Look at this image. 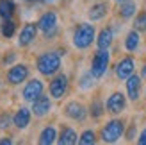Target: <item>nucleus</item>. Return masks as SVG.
I'll use <instances>...</instances> for the list:
<instances>
[{"instance_id": "30", "label": "nucleus", "mask_w": 146, "mask_h": 145, "mask_svg": "<svg viewBox=\"0 0 146 145\" xmlns=\"http://www.w3.org/2000/svg\"><path fill=\"white\" fill-rule=\"evenodd\" d=\"M13 140H11V136H7V138H2L0 140V145H11Z\"/></svg>"}, {"instance_id": "8", "label": "nucleus", "mask_w": 146, "mask_h": 145, "mask_svg": "<svg viewBox=\"0 0 146 145\" xmlns=\"http://www.w3.org/2000/svg\"><path fill=\"white\" fill-rule=\"evenodd\" d=\"M7 83L16 86V84H21L23 81H27L29 77V66L27 64H13V66L7 70Z\"/></svg>"}, {"instance_id": "32", "label": "nucleus", "mask_w": 146, "mask_h": 145, "mask_svg": "<svg viewBox=\"0 0 146 145\" xmlns=\"http://www.w3.org/2000/svg\"><path fill=\"white\" fill-rule=\"evenodd\" d=\"M143 77H146V64H144V68H143Z\"/></svg>"}, {"instance_id": "25", "label": "nucleus", "mask_w": 146, "mask_h": 145, "mask_svg": "<svg viewBox=\"0 0 146 145\" xmlns=\"http://www.w3.org/2000/svg\"><path fill=\"white\" fill-rule=\"evenodd\" d=\"M78 143L80 145H93V143H96V133L91 131V129L84 131L82 134L78 136Z\"/></svg>"}, {"instance_id": "24", "label": "nucleus", "mask_w": 146, "mask_h": 145, "mask_svg": "<svg viewBox=\"0 0 146 145\" xmlns=\"http://www.w3.org/2000/svg\"><path fill=\"white\" fill-rule=\"evenodd\" d=\"M14 31H16V23L9 18V20H4L2 27H0V32H2L4 38H13L14 36Z\"/></svg>"}, {"instance_id": "33", "label": "nucleus", "mask_w": 146, "mask_h": 145, "mask_svg": "<svg viewBox=\"0 0 146 145\" xmlns=\"http://www.w3.org/2000/svg\"><path fill=\"white\" fill-rule=\"evenodd\" d=\"M27 2H34V0H27Z\"/></svg>"}, {"instance_id": "19", "label": "nucleus", "mask_w": 146, "mask_h": 145, "mask_svg": "<svg viewBox=\"0 0 146 145\" xmlns=\"http://www.w3.org/2000/svg\"><path fill=\"white\" fill-rule=\"evenodd\" d=\"M96 45H98V48H109L112 45V31L111 29H102L98 38H96Z\"/></svg>"}, {"instance_id": "15", "label": "nucleus", "mask_w": 146, "mask_h": 145, "mask_svg": "<svg viewBox=\"0 0 146 145\" xmlns=\"http://www.w3.org/2000/svg\"><path fill=\"white\" fill-rule=\"evenodd\" d=\"M127 93H128L130 100H137V99H139V93H141V75L132 74L127 79Z\"/></svg>"}, {"instance_id": "23", "label": "nucleus", "mask_w": 146, "mask_h": 145, "mask_svg": "<svg viewBox=\"0 0 146 145\" xmlns=\"http://www.w3.org/2000/svg\"><path fill=\"white\" fill-rule=\"evenodd\" d=\"M89 113H91L93 118H100L102 115L105 113V106L102 104L100 99H94L93 102H91V106H89Z\"/></svg>"}, {"instance_id": "22", "label": "nucleus", "mask_w": 146, "mask_h": 145, "mask_svg": "<svg viewBox=\"0 0 146 145\" xmlns=\"http://www.w3.org/2000/svg\"><path fill=\"white\" fill-rule=\"evenodd\" d=\"M139 31H130L127 34V40H125V48L128 50V52H134V50H137V47H139Z\"/></svg>"}, {"instance_id": "20", "label": "nucleus", "mask_w": 146, "mask_h": 145, "mask_svg": "<svg viewBox=\"0 0 146 145\" xmlns=\"http://www.w3.org/2000/svg\"><path fill=\"white\" fill-rule=\"evenodd\" d=\"M137 11V5L134 0H123L121 5H119V16L121 18H130V16H134Z\"/></svg>"}, {"instance_id": "26", "label": "nucleus", "mask_w": 146, "mask_h": 145, "mask_svg": "<svg viewBox=\"0 0 146 145\" xmlns=\"http://www.w3.org/2000/svg\"><path fill=\"white\" fill-rule=\"evenodd\" d=\"M134 29H135V31H139V32H144L146 31V11H141L135 16V20H134Z\"/></svg>"}, {"instance_id": "3", "label": "nucleus", "mask_w": 146, "mask_h": 145, "mask_svg": "<svg viewBox=\"0 0 146 145\" xmlns=\"http://www.w3.org/2000/svg\"><path fill=\"white\" fill-rule=\"evenodd\" d=\"M93 41H94V25L93 23L77 25L75 32H73V45L80 50H84L87 47H91Z\"/></svg>"}, {"instance_id": "5", "label": "nucleus", "mask_w": 146, "mask_h": 145, "mask_svg": "<svg viewBox=\"0 0 146 145\" xmlns=\"http://www.w3.org/2000/svg\"><path fill=\"white\" fill-rule=\"evenodd\" d=\"M38 29L46 36V38H48V36H52L57 31V14L54 11L43 13L41 16H39V20H38Z\"/></svg>"}, {"instance_id": "6", "label": "nucleus", "mask_w": 146, "mask_h": 145, "mask_svg": "<svg viewBox=\"0 0 146 145\" xmlns=\"http://www.w3.org/2000/svg\"><path fill=\"white\" fill-rule=\"evenodd\" d=\"M48 91H50V97L52 99H62L66 95V91H68V77L64 74L55 75L52 81H50Z\"/></svg>"}, {"instance_id": "35", "label": "nucleus", "mask_w": 146, "mask_h": 145, "mask_svg": "<svg viewBox=\"0 0 146 145\" xmlns=\"http://www.w3.org/2000/svg\"><path fill=\"white\" fill-rule=\"evenodd\" d=\"M118 2H123V0H118Z\"/></svg>"}, {"instance_id": "11", "label": "nucleus", "mask_w": 146, "mask_h": 145, "mask_svg": "<svg viewBox=\"0 0 146 145\" xmlns=\"http://www.w3.org/2000/svg\"><path fill=\"white\" fill-rule=\"evenodd\" d=\"M50 109H52V100H50L48 95H43V93H41V95L36 99V100H32L31 111H32L34 117L41 118V117H45V115H48Z\"/></svg>"}, {"instance_id": "9", "label": "nucleus", "mask_w": 146, "mask_h": 145, "mask_svg": "<svg viewBox=\"0 0 146 145\" xmlns=\"http://www.w3.org/2000/svg\"><path fill=\"white\" fill-rule=\"evenodd\" d=\"M43 90H45V86H43V83L39 79H31V81L25 84L23 91H21V97H23V100H27V102H32V100H36L43 93Z\"/></svg>"}, {"instance_id": "13", "label": "nucleus", "mask_w": 146, "mask_h": 145, "mask_svg": "<svg viewBox=\"0 0 146 145\" xmlns=\"http://www.w3.org/2000/svg\"><path fill=\"white\" fill-rule=\"evenodd\" d=\"M38 21H31V23H25L23 29L20 31V38H18V45L20 47H29L31 43L36 40V34H38Z\"/></svg>"}, {"instance_id": "34", "label": "nucleus", "mask_w": 146, "mask_h": 145, "mask_svg": "<svg viewBox=\"0 0 146 145\" xmlns=\"http://www.w3.org/2000/svg\"><path fill=\"white\" fill-rule=\"evenodd\" d=\"M46 2H54V0H46Z\"/></svg>"}, {"instance_id": "12", "label": "nucleus", "mask_w": 146, "mask_h": 145, "mask_svg": "<svg viewBox=\"0 0 146 145\" xmlns=\"http://www.w3.org/2000/svg\"><path fill=\"white\" fill-rule=\"evenodd\" d=\"M134 68H135V63H134V57H123V59L118 61L116 64V77L119 79V81H127V79L134 74Z\"/></svg>"}, {"instance_id": "4", "label": "nucleus", "mask_w": 146, "mask_h": 145, "mask_svg": "<svg viewBox=\"0 0 146 145\" xmlns=\"http://www.w3.org/2000/svg\"><path fill=\"white\" fill-rule=\"evenodd\" d=\"M109 61H111L109 48H98V52H94L93 61H91V74L94 75V79H100L107 72Z\"/></svg>"}, {"instance_id": "18", "label": "nucleus", "mask_w": 146, "mask_h": 145, "mask_svg": "<svg viewBox=\"0 0 146 145\" xmlns=\"http://www.w3.org/2000/svg\"><path fill=\"white\" fill-rule=\"evenodd\" d=\"M38 142H39L41 145H52L54 142H57V131H55V127H52V126L45 127V129L41 131Z\"/></svg>"}, {"instance_id": "17", "label": "nucleus", "mask_w": 146, "mask_h": 145, "mask_svg": "<svg viewBox=\"0 0 146 145\" xmlns=\"http://www.w3.org/2000/svg\"><path fill=\"white\" fill-rule=\"evenodd\" d=\"M105 14H107V4L105 2H98V4L91 5L87 16H89V20H93V21H98L102 18H105Z\"/></svg>"}, {"instance_id": "14", "label": "nucleus", "mask_w": 146, "mask_h": 145, "mask_svg": "<svg viewBox=\"0 0 146 145\" xmlns=\"http://www.w3.org/2000/svg\"><path fill=\"white\" fill-rule=\"evenodd\" d=\"M31 117H32V111L29 109V107H23L21 106L20 109L14 113V117H13V124L16 129H25L29 124H31Z\"/></svg>"}, {"instance_id": "10", "label": "nucleus", "mask_w": 146, "mask_h": 145, "mask_svg": "<svg viewBox=\"0 0 146 145\" xmlns=\"http://www.w3.org/2000/svg\"><path fill=\"white\" fill-rule=\"evenodd\" d=\"M64 115H66L68 118L75 120V122H82L87 117V109H86L84 104L77 102V100H71V102H68L64 106Z\"/></svg>"}, {"instance_id": "31", "label": "nucleus", "mask_w": 146, "mask_h": 145, "mask_svg": "<svg viewBox=\"0 0 146 145\" xmlns=\"http://www.w3.org/2000/svg\"><path fill=\"white\" fill-rule=\"evenodd\" d=\"M11 61H14V54H9L7 57H4V64H9Z\"/></svg>"}, {"instance_id": "27", "label": "nucleus", "mask_w": 146, "mask_h": 145, "mask_svg": "<svg viewBox=\"0 0 146 145\" xmlns=\"http://www.w3.org/2000/svg\"><path fill=\"white\" fill-rule=\"evenodd\" d=\"M13 124V117L9 113H2L0 115V129H7Z\"/></svg>"}, {"instance_id": "2", "label": "nucleus", "mask_w": 146, "mask_h": 145, "mask_svg": "<svg viewBox=\"0 0 146 145\" xmlns=\"http://www.w3.org/2000/svg\"><path fill=\"white\" fill-rule=\"evenodd\" d=\"M123 133H125V122L114 118V120L107 122V124L102 127L100 138L104 143H116L123 136Z\"/></svg>"}, {"instance_id": "28", "label": "nucleus", "mask_w": 146, "mask_h": 145, "mask_svg": "<svg viewBox=\"0 0 146 145\" xmlns=\"http://www.w3.org/2000/svg\"><path fill=\"white\" fill-rule=\"evenodd\" d=\"M93 79H94V75L91 74V72H89V74H86L84 77H82V81H80L78 84H80V88H89V86H93Z\"/></svg>"}, {"instance_id": "1", "label": "nucleus", "mask_w": 146, "mask_h": 145, "mask_svg": "<svg viewBox=\"0 0 146 145\" xmlns=\"http://www.w3.org/2000/svg\"><path fill=\"white\" fill-rule=\"evenodd\" d=\"M36 68L41 75H54L61 68V54L59 52H45L36 59Z\"/></svg>"}, {"instance_id": "7", "label": "nucleus", "mask_w": 146, "mask_h": 145, "mask_svg": "<svg viewBox=\"0 0 146 145\" xmlns=\"http://www.w3.org/2000/svg\"><path fill=\"white\" fill-rule=\"evenodd\" d=\"M127 107V99L121 91H114L111 97L107 99V104H105V111H109L111 115H119L125 111Z\"/></svg>"}, {"instance_id": "29", "label": "nucleus", "mask_w": 146, "mask_h": 145, "mask_svg": "<svg viewBox=\"0 0 146 145\" xmlns=\"http://www.w3.org/2000/svg\"><path fill=\"white\" fill-rule=\"evenodd\" d=\"M137 143H139V145H146V129H143V133L139 136V140H137Z\"/></svg>"}, {"instance_id": "16", "label": "nucleus", "mask_w": 146, "mask_h": 145, "mask_svg": "<svg viewBox=\"0 0 146 145\" xmlns=\"http://www.w3.org/2000/svg\"><path fill=\"white\" fill-rule=\"evenodd\" d=\"M57 143H61V145H73V143H78V136H77V133L73 131L71 127H62V129H61V134L57 136Z\"/></svg>"}, {"instance_id": "21", "label": "nucleus", "mask_w": 146, "mask_h": 145, "mask_svg": "<svg viewBox=\"0 0 146 145\" xmlns=\"http://www.w3.org/2000/svg\"><path fill=\"white\" fill-rule=\"evenodd\" d=\"M14 9H16V5L13 0H0V18L2 20H9L14 14Z\"/></svg>"}]
</instances>
